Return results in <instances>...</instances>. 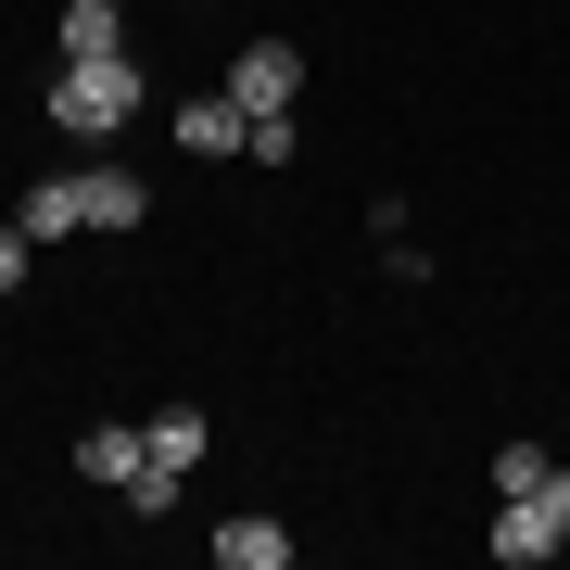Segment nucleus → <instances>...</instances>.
Returning <instances> with one entry per match:
<instances>
[{"label": "nucleus", "mask_w": 570, "mask_h": 570, "mask_svg": "<svg viewBox=\"0 0 570 570\" xmlns=\"http://www.w3.org/2000/svg\"><path fill=\"white\" fill-rule=\"evenodd\" d=\"M546 482H558L546 444H494V494H546Z\"/></svg>", "instance_id": "9b49d317"}, {"label": "nucleus", "mask_w": 570, "mask_h": 570, "mask_svg": "<svg viewBox=\"0 0 570 570\" xmlns=\"http://www.w3.org/2000/svg\"><path fill=\"white\" fill-rule=\"evenodd\" d=\"M228 102H242V115H292V102H305V51H292V39H242V51H228Z\"/></svg>", "instance_id": "f03ea898"}, {"label": "nucleus", "mask_w": 570, "mask_h": 570, "mask_svg": "<svg viewBox=\"0 0 570 570\" xmlns=\"http://www.w3.org/2000/svg\"><path fill=\"white\" fill-rule=\"evenodd\" d=\"M13 216H26V242H77V228H89V165H77V178H39Z\"/></svg>", "instance_id": "20e7f679"}, {"label": "nucleus", "mask_w": 570, "mask_h": 570, "mask_svg": "<svg viewBox=\"0 0 570 570\" xmlns=\"http://www.w3.org/2000/svg\"><path fill=\"white\" fill-rule=\"evenodd\" d=\"M26 254H39V242H26V216H13V228H0V292L26 279Z\"/></svg>", "instance_id": "f8f14e48"}, {"label": "nucleus", "mask_w": 570, "mask_h": 570, "mask_svg": "<svg viewBox=\"0 0 570 570\" xmlns=\"http://www.w3.org/2000/svg\"><path fill=\"white\" fill-rule=\"evenodd\" d=\"M63 51H77V63L127 51V0H63Z\"/></svg>", "instance_id": "1a4fd4ad"}, {"label": "nucleus", "mask_w": 570, "mask_h": 570, "mask_svg": "<svg viewBox=\"0 0 570 570\" xmlns=\"http://www.w3.org/2000/svg\"><path fill=\"white\" fill-rule=\"evenodd\" d=\"M140 216H153L140 165H115V153H102V165H89V228H140Z\"/></svg>", "instance_id": "6e6552de"}, {"label": "nucleus", "mask_w": 570, "mask_h": 570, "mask_svg": "<svg viewBox=\"0 0 570 570\" xmlns=\"http://www.w3.org/2000/svg\"><path fill=\"white\" fill-rule=\"evenodd\" d=\"M482 546L508 558V570H546L570 532H558V508H546V494H494V532H482Z\"/></svg>", "instance_id": "7ed1b4c3"}, {"label": "nucleus", "mask_w": 570, "mask_h": 570, "mask_svg": "<svg viewBox=\"0 0 570 570\" xmlns=\"http://www.w3.org/2000/svg\"><path fill=\"white\" fill-rule=\"evenodd\" d=\"M51 127H63L77 153H115L127 127H140V63H127V51H102V63L63 51V63H51Z\"/></svg>", "instance_id": "f257e3e1"}, {"label": "nucleus", "mask_w": 570, "mask_h": 570, "mask_svg": "<svg viewBox=\"0 0 570 570\" xmlns=\"http://www.w3.org/2000/svg\"><path fill=\"white\" fill-rule=\"evenodd\" d=\"M140 444H153V469H178V482H190L204 444H216V419H204V406H165V419H140Z\"/></svg>", "instance_id": "0eeeda50"}, {"label": "nucleus", "mask_w": 570, "mask_h": 570, "mask_svg": "<svg viewBox=\"0 0 570 570\" xmlns=\"http://www.w3.org/2000/svg\"><path fill=\"white\" fill-rule=\"evenodd\" d=\"M216 558H228V570H279V558H292V532H279V520H228V532H216Z\"/></svg>", "instance_id": "9d476101"}, {"label": "nucleus", "mask_w": 570, "mask_h": 570, "mask_svg": "<svg viewBox=\"0 0 570 570\" xmlns=\"http://www.w3.org/2000/svg\"><path fill=\"white\" fill-rule=\"evenodd\" d=\"M140 456H153V444H140V419L77 431V482H115V494H127V482H140Z\"/></svg>", "instance_id": "39448f33"}, {"label": "nucleus", "mask_w": 570, "mask_h": 570, "mask_svg": "<svg viewBox=\"0 0 570 570\" xmlns=\"http://www.w3.org/2000/svg\"><path fill=\"white\" fill-rule=\"evenodd\" d=\"M165 127H178V153H242V140H254V115L228 102V89H204V102H178Z\"/></svg>", "instance_id": "423d86ee"}, {"label": "nucleus", "mask_w": 570, "mask_h": 570, "mask_svg": "<svg viewBox=\"0 0 570 570\" xmlns=\"http://www.w3.org/2000/svg\"><path fill=\"white\" fill-rule=\"evenodd\" d=\"M546 508H558V532H570V469H558V482H546Z\"/></svg>", "instance_id": "ddd939ff"}]
</instances>
